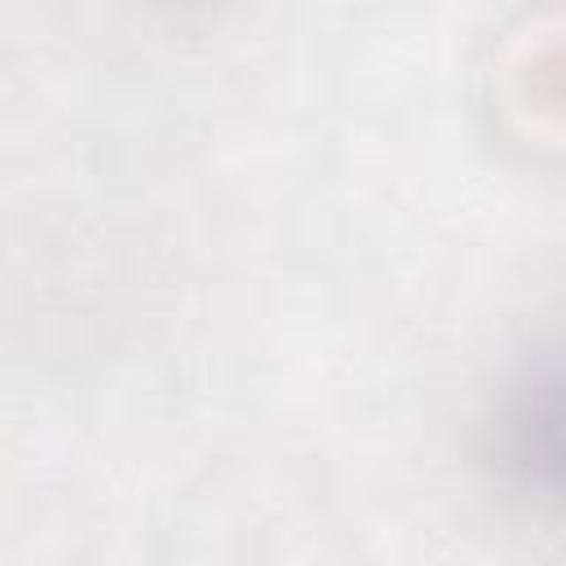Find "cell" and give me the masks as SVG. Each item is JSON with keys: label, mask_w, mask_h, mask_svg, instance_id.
Instances as JSON below:
<instances>
[{"label": "cell", "mask_w": 566, "mask_h": 566, "mask_svg": "<svg viewBox=\"0 0 566 566\" xmlns=\"http://www.w3.org/2000/svg\"><path fill=\"white\" fill-rule=\"evenodd\" d=\"M491 455L513 491L566 517V336L509 367L491 411Z\"/></svg>", "instance_id": "obj_1"}, {"label": "cell", "mask_w": 566, "mask_h": 566, "mask_svg": "<svg viewBox=\"0 0 566 566\" xmlns=\"http://www.w3.org/2000/svg\"><path fill=\"white\" fill-rule=\"evenodd\" d=\"M146 4L159 9V13H208L221 0H146Z\"/></svg>", "instance_id": "obj_2"}]
</instances>
